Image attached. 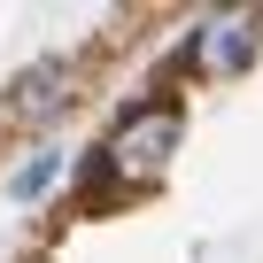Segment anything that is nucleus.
Returning <instances> with one entry per match:
<instances>
[{
    "label": "nucleus",
    "instance_id": "f257e3e1",
    "mask_svg": "<svg viewBox=\"0 0 263 263\" xmlns=\"http://www.w3.org/2000/svg\"><path fill=\"white\" fill-rule=\"evenodd\" d=\"M178 132H186L178 108L155 101V108H140V116H124V124H116V140H108L101 163H108L116 178H155V171L171 163V147H178Z\"/></svg>",
    "mask_w": 263,
    "mask_h": 263
},
{
    "label": "nucleus",
    "instance_id": "f03ea898",
    "mask_svg": "<svg viewBox=\"0 0 263 263\" xmlns=\"http://www.w3.org/2000/svg\"><path fill=\"white\" fill-rule=\"evenodd\" d=\"M62 101H70V62H31V70H24V85L8 93V108H16V116H31V124H39V116H54Z\"/></svg>",
    "mask_w": 263,
    "mask_h": 263
},
{
    "label": "nucleus",
    "instance_id": "7ed1b4c3",
    "mask_svg": "<svg viewBox=\"0 0 263 263\" xmlns=\"http://www.w3.org/2000/svg\"><path fill=\"white\" fill-rule=\"evenodd\" d=\"M240 62H248V24H209L201 70H240Z\"/></svg>",
    "mask_w": 263,
    "mask_h": 263
},
{
    "label": "nucleus",
    "instance_id": "20e7f679",
    "mask_svg": "<svg viewBox=\"0 0 263 263\" xmlns=\"http://www.w3.org/2000/svg\"><path fill=\"white\" fill-rule=\"evenodd\" d=\"M54 171H62V155H39V163H24V171H16V201H31V194H39Z\"/></svg>",
    "mask_w": 263,
    "mask_h": 263
}]
</instances>
